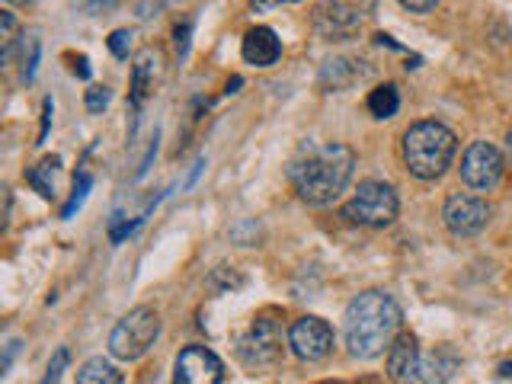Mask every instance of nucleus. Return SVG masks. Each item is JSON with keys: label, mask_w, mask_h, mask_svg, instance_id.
<instances>
[{"label": "nucleus", "mask_w": 512, "mask_h": 384, "mask_svg": "<svg viewBox=\"0 0 512 384\" xmlns=\"http://www.w3.org/2000/svg\"><path fill=\"white\" fill-rule=\"evenodd\" d=\"M109 52L125 61L128 52H132V32H128V29H116V32H112V36H109Z\"/></svg>", "instance_id": "obj_21"}, {"label": "nucleus", "mask_w": 512, "mask_h": 384, "mask_svg": "<svg viewBox=\"0 0 512 384\" xmlns=\"http://www.w3.org/2000/svg\"><path fill=\"white\" fill-rule=\"evenodd\" d=\"M7 4H29V0H7Z\"/></svg>", "instance_id": "obj_31"}, {"label": "nucleus", "mask_w": 512, "mask_h": 384, "mask_svg": "<svg viewBox=\"0 0 512 384\" xmlns=\"http://www.w3.org/2000/svg\"><path fill=\"white\" fill-rule=\"evenodd\" d=\"M154 64H157V55L154 52H141L135 58V71H132V109L138 112L144 96L154 87Z\"/></svg>", "instance_id": "obj_15"}, {"label": "nucleus", "mask_w": 512, "mask_h": 384, "mask_svg": "<svg viewBox=\"0 0 512 384\" xmlns=\"http://www.w3.org/2000/svg\"><path fill=\"white\" fill-rule=\"evenodd\" d=\"M282 4H295V0H253L256 10H266V7H282Z\"/></svg>", "instance_id": "obj_28"}, {"label": "nucleus", "mask_w": 512, "mask_h": 384, "mask_svg": "<svg viewBox=\"0 0 512 384\" xmlns=\"http://www.w3.org/2000/svg\"><path fill=\"white\" fill-rule=\"evenodd\" d=\"M506 173V157L500 154V148L490 141H471L468 151L461 154V180L471 189H496Z\"/></svg>", "instance_id": "obj_7"}, {"label": "nucleus", "mask_w": 512, "mask_h": 384, "mask_svg": "<svg viewBox=\"0 0 512 384\" xmlns=\"http://www.w3.org/2000/svg\"><path fill=\"white\" fill-rule=\"evenodd\" d=\"M160 336V317L154 308L141 304V308L128 311L116 327L109 333V352L122 362H135L144 352L154 346Z\"/></svg>", "instance_id": "obj_4"}, {"label": "nucleus", "mask_w": 512, "mask_h": 384, "mask_svg": "<svg viewBox=\"0 0 512 384\" xmlns=\"http://www.w3.org/2000/svg\"><path fill=\"white\" fill-rule=\"evenodd\" d=\"M90 186H93V180H90V173H80L77 180H74V196H71V202L64 205V218H71L74 215V208H80V202L87 199V192H90Z\"/></svg>", "instance_id": "obj_20"}, {"label": "nucleus", "mask_w": 512, "mask_h": 384, "mask_svg": "<svg viewBox=\"0 0 512 384\" xmlns=\"http://www.w3.org/2000/svg\"><path fill=\"white\" fill-rule=\"evenodd\" d=\"M58 164H61L58 157H45L39 167L26 170V183H29L32 189H36L42 199H52V196H55V186H52V180H45V176H52V173L58 170Z\"/></svg>", "instance_id": "obj_18"}, {"label": "nucleus", "mask_w": 512, "mask_h": 384, "mask_svg": "<svg viewBox=\"0 0 512 384\" xmlns=\"http://www.w3.org/2000/svg\"><path fill=\"white\" fill-rule=\"evenodd\" d=\"M420 346H416V336L413 333H397V340L388 349V378L394 384H413L420 378Z\"/></svg>", "instance_id": "obj_11"}, {"label": "nucleus", "mask_w": 512, "mask_h": 384, "mask_svg": "<svg viewBox=\"0 0 512 384\" xmlns=\"http://www.w3.org/2000/svg\"><path fill=\"white\" fill-rule=\"evenodd\" d=\"M42 112H45V116H42V135H39V141H45L48 125H52V100H45V103H42Z\"/></svg>", "instance_id": "obj_27"}, {"label": "nucleus", "mask_w": 512, "mask_h": 384, "mask_svg": "<svg viewBox=\"0 0 512 384\" xmlns=\"http://www.w3.org/2000/svg\"><path fill=\"white\" fill-rule=\"evenodd\" d=\"M442 359H445V352H432L429 359H423L420 378H426L429 384H442V381L452 378L455 368H458V359H448V362H442Z\"/></svg>", "instance_id": "obj_19"}, {"label": "nucleus", "mask_w": 512, "mask_h": 384, "mask_svg": "<svg viewBox=\"0 0 512 384\" xmlns=\"http://www.w3.org/2000/svg\"><path fill=\"white\" fill-rule=\"evenodd\" d=\"M282 356V327L272 314H260L237 336V359L247 368H266Z\"/></svg>", "instance_id": "obj_6"}, {"label": "nucleus", "mask_w": 512, "mask_h": 384, "mask_svg": "<svg viewBox=\"0 0 512 384\" xmlns=\"http://www.w3.org/2000/svg\"><path fill=\"white\" fill-rule=\"evenodd\" d=\"M397 109H400V93L394 84L375 87L372 93H368V112H372L375 119H391Z\"/></svg>", "instance_id": "obj_17"}, {"label": "nucleus", "mask_w": 512, "mask_h": 384, "mask_svg": "<svg viewBox=\"0 0 512 384\" xmlns=\"http://www.w3.org/2000/svg\"><path fill=\"white\" fill-rule=\"evenodd\" d=\"M77 384H122V372L106 359H87L77 368Z\"/></svg>", "instance_id": "obj_16"}, {"label": "nucleus", "mask_w": 512, "mask_h": 384, "mask_svg": "<svg viewBox=\"0 0 512 384\" xmlns=\"http://www.w3.org/2000/svg\"><path fill=\"white\" fill-rule=\"evenodd\" d=\"M365 77H368L365 61H359V58H336V61H327L324 71H320V87L346 90V87L356 84V80H365Z\"/></svg>", "instance_id": "obj_14"}, {"label": "nucleus", "mask_w": 512, "mask_h": 384, "mask_svg": "<svg viewBox=\"0 0 512 384\" xmlns=\"http://www.w3.org/2000/svg\"><path fill=\"white\" fill-rule=\"evenodd\" d=\"M400 7L410 10V13H432L439 7V0H397Z\"/></svg>", "instance_id": "obj_25"}, {"label": "nucleus", "mask_w": 512, "mask_h": 384, "mask_svg": "<svg viewBox=\"0 0 512 384\" xmlns=\"http://www.w3.org/2000/svg\"><path fill=\"white\" fill-rule=\"evenodd\" d=\"M224 362L208 346H186L173 365V384H221Z\"/></svg>", "instance_id": "obj_10"}, {"label": "nucleus", "mask_w": 512, "mask_h": 384, "mask_svg": "<svg viewBox=\"0 0 512 384\" xmlns=\"http://www.w3.org/2000/svg\"><path fill=\"white\" fill-rule=\"evenodd\" d=\"M404 311L388 292H362L346 304L343 314V340L349 356L356 359H378L397 340Z\"/></svg>", "instance_id": "obj_2"}, {"label": "nucleus", "mask_w": 512, "mask_h": 384, "mask_svg": "<svg viewBox=\"0 0 512 384\" xmlns=\"http://www.w3.org/2000/svg\"><path fill=\"white\" fill-rule=\"evenodd\" d=\"M109 100H112V90L109 87H90L87 96H84V103H87L90 112H103L109 106Z\"/></svg>", "instance_id": "obj_22"}, {"label": "nucleus", "mask_w": 512, "mask_h": 384, "mask_svg": "<svg viewBox=\"0 0 512 384\" xmlns=\"http://www.w3.org/2000/svg\"><path fill=\"white\" fill-rule=\"evenodd\" d=\"M356 170V151L343 141H304L288 160V183L308 205L333 202Z\"/></svg>", "instance_id": "obj_1"}, {"label": "nucleus", "mask_w": 512, "mask_h": 384, "mask_svg": "<svg viewBox=\"0 0 512 384\" xmlns=\"http://www.w3.org/2000/svg\"><path fill=\"white\" fill-rule=\"evenodd\" d=\"M0 29H4V58L10 55V45H13V29H16V23H13V13H0Z\"/></svg>", "instance_id": "obj_24"}, {"label": "nucleus", "mask_w": 512, "mask_h": 384, "mask_svg": "<svg viewBox=\"0 0 512 384\" xmlns=\"http://www.w3.org/2000/svg\"><path fill=\"white\" fill-rule=\"evenodd\" d=\"M189 29H192V23L176 26V52H180V58L186 55V48H189Z\"/></svg>", "instance_id": "obj_26"}, {"label": "nucleus", "mask_w": 512, "mask_h": 384, "mask_svg": "<svg viewBox=\"0 0 512 384\" xmlns=\"http://www.w3.org/2000/svg\"><path fill=\"white\" fill-rule=\"evenodd\" d=\"M490 218H493L490 202L480 196H471V192H455V196H448L442 205V221L455 237L480 234L490 224Z\"/></svg>", "instance_id": "obj_8"}, {"label": "nucleus", "mask_w": 512, "mask_h": 384, "mask_svg": "<svg viewBox=\"0 0 512 384\" xmlns=\"http://www.w3.org/2000/svg\"><path fill=\"white\" fill-rule=\"evenodd\" d=\"M240 52H244V61L253 64V68H272V64H276L279 55H282V42L269 26H256L244 36Z\"/></svg>", "instance_id": "obj_12"}, {"label": "nucleus", "mask_w": 512, "mask_h": 384, "mask_svg": "<svg viewBox=\"0 0 512 384\" xmlns=\"http://www.w3.org/2000/svg\"><path fill=\"white\" fill-rule=\"evenodd\" d=\"M458 151V138L442 122H416L404 135V164L416 180H439L452 167Z\"/></svg>", "instance_id": "obj_3"}, {"label": "nucleus", "mask_w": 512, "mask_h": 384, "mask_svg": "<svg viewBox=\"0 0 512 384\" xmlns=\"http://www.w3.org/2000/svg\"><path fill=\"white\" fill-rule=\"evenodd\" d=\"M16 346H20V340H10V343H7V356H4V368H10V362H13V356H16Z\"/></svg>", "instance_id": "obj_29"}, {"label": "nucleus", "mask_w": 512, "mask_h": 384, "mask_svg": "<svg viewBox=\"0 0 512 384\" xmlns=\"http://www.w3.org/2000/svg\"><path fill=\"white\" fill-rule=\"evenodd\" d=\"M500 375H503V378H512V365H509V362L500 365Z\"/></svg>", "instance_id": "obj_30"}, {"label": "nucleus", "mask_w": 512, "mask_h": 384, "mask_svg": "<svg viewBox=\"0 0 512 384\" xmlns=\"http://www.w3.org/2000/svg\"><path fill=\"white\" fill-rule=\"evenodd\" d=\"M288 346L298 359L304 362H320L330 356L333 349V330L327 320H320L314 314L298 317L292 327H288Z\"/></svg>", "instance_id": "obj_9"}, {"label": "nucleus", "mask_w": 512, "mask_h": 384, "mask_svg": "<svg viewBox=\"0 0 512 384\" xmlns=\"http://www.w3.org/2000/svg\"><path fill=\"white\" fill-rule=\"evenodd\" d=\"M314 20H317V29L324 32V36H330V39H346L349 32L362 23V13H356L352 7H346V4H320L317 13H314Z\"/></svg>", "instance_id": "obj_13"}, {"label": "nucleus", "mask_w": 512, "mask_h": 384, "mask_svg": "<svg viewBox=\"0 0 512 384\" xmlns=\"http://www.w3.org/2000/svg\"><path fill=\"white\" fill-rule=\"evenodd\" d=\"M400 212V199L394 186L381 183V180H365L356 196L343 205V218L352 224H362V228H388L397 221Z\"/></svg>", "instance_id": "obj_5"}, {"label": "nucleus", "mask_w": 512, "mask_h": 384, "mask_svg": "<svg viewBox=\"0 0 512 384\" xmlns=\"http://www.w3.org/2000/svg\"><path fill=\"white\" fill-rule=\"evenodd\" d=\"M68 368V349H58L55 352V359H52V365H48V372H45V378H42V384H58V378H61V372Z\"/></svg>", "instance_id": "obj_23"}]
</instances>
